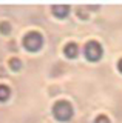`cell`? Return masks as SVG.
<instances>
[{
	"mask_svg": "<svg viewBox=\"0 0 122 123\" xmlns=\"http://www.w3.org/2000/svg\"><path fill=\"white\" fill-rule=\"evenodd\" d=\"M9 68L13 71H19L22 68V62L19 59H16V57H13V59H9Z\"/></svg>",
	"mask_w": 122,
	"mask_h": 123,
	"instance_id": "cell-7",
	"label": "cell"
},
{
	"mask_svg": "<svg viewBox=\"0 0 122 123\" xmlns=\"http://www.w3.org/2000/svg\"><path fill=\"white\" fill-rule=\"evenodd\" d=\"M68 12H70V8L67 5H54L53 6V14L57 18H65L68 15Z\"/></svg>",
	"mask_w": 122,
	"mask_h": 123,
	"instance_id": "cell-5",
	"label": "cell"
},
{
	"mask_svg": "<svg viewBox=\"0 0 122 123\" xmlns=\"http://www.w3.org/2000/svg\"><path fill=\"white\" fill-rule=\"evenodd\" d=\"M22 43H23V46H25L26 51H29V52H37V51L42 48V46H43V37H42V34H39L37 31H31V32L25 34Z\"/></svg>",
	"mask_w": 122,
	"mask_h": 123,
	"instance_id": "cell-2",
	"label": "cell"
},
{
	"mask_svg": "<svg viewBox=\"0 0 122 123\" xmlns=\"http://www.w3.org/2000/svg\"><path fill=\"white\" fill-rule=\"evenodd\" d=\"M11 95V89L6 85H0V102H6Z\"/></svg>",
	"mask_w": 122,
	"mask_h": 123,
	"instance_id": "cell-6",
	"label": "cell"
},
{
	"mask_svg": "<svg viewBox=\"0 0 122 123\" xmlns=\"http://www.w3.org/2000/svg\"><path fill=\"white\" fill-rule=\"evenodd\" d=\"M63 52H65V55L68 57V59H76V57H77V54H79V46H77V43H74V42L67 43Z\"/></svg>",
	"mask_w": 122,
	"mask_h": 123,
	"instance_id": "cell-4",
	"label": "cell"
},
{
	"mask_svg": "<svg viewBox=\"0 0 122 123\" xmlns=\"http://www.w3.org/2000/svg\"><path fill=\"white\" fill-rule=\"evenodd\" d=\"M83 54H85L87 60H90V62H97V60L102 57V54H104V49H102V46H101V43H99V42L90 40V42H87L85 48H83Z\"/></svg>",
	"mask_w": 122,
	"mask_h": 123,
	"instance_id": "cell-3",
	"label": "cell"
},
{
	"mask_svg": "<svg viewBox=\"0 0 122 123\" xmlns=\"http://www.w3.org/2000/svg\"><path fill=\"white\" fill-rule=\"evenodd\" d=\"M117 69H119V71L122 72V59H121L119 62H117Z\"/></svg>",
	"mask_w": 122,
	"mask_h": 123,
	"instance_id": "cell-10",
	"label": "cell"
},
{
	"mask_svg": "<svg viewBox=\"0 0 122 123\" xmlns=\"http://www.w3.org/2000/svg\"><path fill=\"white\" fill-rule=\"evenodd\" d=\"M53 115L59 122H68L73 117V105L67 100H57L53 106Z\"/></svg>",
	"mask_w": 122,
	"mask_h": 123,
	"instance_id": "cell-1",
	"label": "cell"
},
{
	"mask_svg": "<svg viewBox=\"0 0 122 123\" xmlns=\"http://www.w3.org/2000/svg\"><path fill=\"white\" fill-rule=\"evenodd\" d=\"M9 31H11V25L8 22H2L0 23V32L2 34H9Z\"/></svg>",
	"mask_w": 122,
	"mask_h": 123,
	"instance_id": "cell-8",
	"label": "cell"
},
{
	"mask_svg": "<svg viewBox=\"0 0 122 123\" xmlns=\"http://www.w3.org/2000/svg\"><path fill=\"white\" fill-rule=\"evenodd\" d=\"M94 123H110V118L107 117L105 114H99L96 118H94Z\"/></svg>",
	"mask_w": 122,
	"mask_h": 123,
	"instance_id": "cell-9",
	"label": "cell"
}]
</instances>
